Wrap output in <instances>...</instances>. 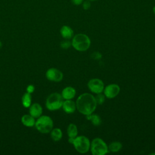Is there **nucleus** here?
I'll return each instance as SVG.
<instances>
[{
  "instance_id": "obj_1",
  "label": "nucleus",
  "mask_w": 155,
  "mask_h": 155,
  "mask_svg": "<svg viewBox=\"0 0 155 155\" xmlns=\"http://www.w3.org/2000/svg\"><path fill=\"white\" fill-rule=\"evenodd\" d=\"M97 105L95 97L88 93L79 96L76 101L77 110L79 113L85 116L93 113L96 110Z\"/></svg>"
},
{
  "instance_id": "obj_2",
  "label": "nucleus",
  "mask_w": 155,
  "mask_h": 155,
  "mask_svg": "<svg viewBox=\"0 0 155 155\" xmlns=\"http://www.w3.org/2000/svg\"><path fill=\"white\" fill-rule=\"evenodd\" d=\"M91 45L90 38L85 34L78 33L75 35L71 41L73 47L79 51H85L87 50Z\"/></svg>"
},
{
  "instance_id": "obj_3",
  "label": "nucleus",
  "mask_w": 155,
  "mask_h": 155,
  "mask_svg": "<svg viewBox=\"0 0 155 155\" xmlns=\"http://www.w3.org/2000/svg\"><path fill=\"white\" fill-rule=\"evenodd\" d=\"M37 130L44 134L50 133L53 128V121L52 119L47 115H41L37 118L35 125Z\"/></svg>"
},
{
  "instance_id": "obj_4",
  "label": "nucleus",
  "mask_w": 155,
  "mask_h": 155,
  "mask_svg": "<svg viewBox=\"0 0 155 155\" xmlns=\"http://www.w3.org/2000/svg\"><path fill=\"white\" fill-rule=\"evenodd\" d=\"M64 102V99L61 94L58 93H53L47 98L45 102L46 108L50 111H55L62 108Z\"/></svg>"
},
{
  "instance_id": "obj_5",
  "label": "nucleus",
  "mask_w": 155,
  "mask_h": 155,
  "mask_svg": "<svg viewBox=\"0 0 155 155\" xmlns=\"http://www.w3.org/2000/svg\"><path fill=\"white\" fill-rule=\"evenodd\" d=\"M90 148L93 155H104L109 152L108 145L99 137L93 139Z\"/></svg>"
},
{
  "instance_id": "obj_6",
  "label": "nucleus",
  "mask_w": 155,
  "mask_h": 155,
  "mask_svg": "<svg viewBox=\"0 0 155 155\" xmlns=\"http://www.w3.org/2000/svg\"><path fill=\"white\" fill-rule=\"evenodd\" d=\"M73 145L78 152L82 154L87 153L90 148V142L88 137L84 136H77L74 139Z\"/></svg>"
},
{
  "instance_id": "obj_7",
  "label": "nucleus",
  "mask_w": 155,
  "mask_h": 155,
  "mask_svg": "<svg viewBox=\"0 0 155 155\" xmlns=\"http://www.w3.org/2000/svg\"><path fill=\"white\" fill-rule=\"evenodd\" d=\"M87 87L93 93L99 94L103 92L104 89V84L101 79L93 78L88 82Z\"/></svg>"
},
{
  "instance_id": "obj_8",
  "label": "nucleus",
  "mask_w": 155,
  "mask_h": 155,
  "mask_svg": "<svg viewBox=\"0 0 155 155\" xmlns=\"http://www.w3.org/2000/svg\"><path fill=\"white\" fill-rule=\"evenodd\" d=\"M63 73L59 70L56 68H50L48 69L45 73L46 78L53 82H60L63 79Z\"/></svg>"
},
{
  "instance_id": "obj_9",
  "label": "nucleus",
  "mask_w": 155,
  "mask_h": 155,
  "mask_svg": "<svg viewBox=\"0 0 155 155\" xmlns=\"http://www.w3.org/2000/svg\"><path fill=\"white\" fill-rule=\"evenodd\" d=\"M104 93L106 97L112 99L116 97L120 92V87L116 84L107 85L104 89Z\"/></svg>"
},
{
  "instance_id": "obj_10",
  "label": "nucleus",
  "mask_w": 155,
  "mask_h": 155,
  "mask_svg": "<svg viewBox=\"0 0 155 155\" xmlns=\"http://www.w3.org/2000/svg\"><path fill=\"white\" fill-rule=\"evenodd\" d=\"M29 114L35 119L40 117L42 114V107L38 103H34L29 107Z\"/></svg>"
},
{
  "instance_id": "obj_11",
  "label": "nucleus",
  "mask_w": 155,
  "mask_h": 155,
  "mask_svg": "<svg viewBox=\"0 0 155 155\" xmlns=\"http://www.w3.org/2000/svg\"><path fill=\"white\" fill-rule=\"evenodd\" d=\"M62 108L66 113L71 114L74 113L76 109V103L71 99L65 100L63 102Z\"/></svg>"
},
{
  "instance_id": "obj_12",
  "label": "nucleus",
  "mask_w": 155,
  "mask_h": 155,
  "mask_svg": "<svg viewBox=\"0 0 155 155\" xmlns=\"http://www.w3.org/2000/svg\"><path fill=\"white\" fill-rule=\"evenodd\" d=\"M61 95L64 99L68 100V99H72L76 95V90L70 86L65 87L62 92Z\"/></svg>"
},
{
  "instance_id": "obj_13",
  "label": "nucleus",
  "mask_w": 155,
  "mask_h": 155,
  "mask_svg": "<svg viewBox=\"0 0 155 155\" xmlns=\"http://www.w3.org/2000/svg\"><path fill=\"white\" fill-rule=\"evenodd\" d=\"M60 33L63 38L68 39L71 38L73 36L74 31L70 26L65 25L61 28Z\"/></svg>"
},
{
  "instance_id": "obj_14",
  "label": "nucleus",
  "mask_w": 155,
  "mask_h": 155,
  "mask_svg": "<svg viewBox=\"0 0 155 155\" xmlns=\"http://www.w3.org/2000/svg\"><path fill=\"white\" fill-rule=\"evenodd\" d=\"M22 124L27 127H33L35 125V118L29 114H24L21 117Z\"/></svg>"
},
{
  "instance_id": "obj_15",
  "label": "nucleus",
  "mask_w": 155,
  "mask_h": 155,
  "mask_svg": "<svg viewBox=\"0 0 155 155\" xmlns=\"http://www.w3.org/2000/svg\"><path fill=\"white\" fill-rule=\"evenodd\" d=\"M86 119L88 120H91L92 124L94 126H99L102 123V120L101 117L96 114H90L86 115Z\"/></svg>"
},
{
  "instance_id": "obj_16",
  "label": "nucleus",
  "mask_w": 155,
  "mask_h": 155,
  "mask_svg": "<svg viewBox=\"0 0 155 155\" xmlns=\"http://www.w3.org/2000/svg\"><path fill=\"white\" fill-rule=\"evenodd\" d=\"M50 136L51 139L55 141L58 142L60 140L62 137V130L59 128H53L50 131Z\"/></svg>"
},
{
  "instance_id": "obj_17",
  "label": "nucleus",
  "mask_w": 155,
  "mask_h": 155,
  "mask_svg": "<svg viewBox=\"0 0 155 155\" xmlns=\"http://www.w3.org/2000/svg\"><path fill=\"white\" fill-rule=\"evenodd\" d=\"M67 134L68 137L75 138L78 136V131L76 125L74 124H70L67 127Z\"/></svg>"
},
{
  "instance_id": "obj_18",
  "label": "nucleus",
  "mask_w": 155,
  "mask_h": 155,
  "mask_svg": "<svg viewBox=\"0 0 155 155\" xmlns=\"http://www.w3.org/2000/svg\"><path fill=\"white\" fill-rule=\"evenodd\" d=\"M22 104L25 108H29L31 105V94L25 92L22 96Z\"/></svg>"
},
{
  "instance_id": "obj_19",
  "label": "nucleus",
  "mask_w": 155,
  "mask_h": 155,
  "mask_svg": "<svg viewBox=\"0 0 155 155\" xmlns=\"http://www.w3.org/2000/svg\"><path fill=\"white\" fill-rule=\"evenodd\" d=\"M122 148V144L118 141H114L111 142L108 146L109 151L113 153H116L119 151Z\"/></svg>"
},
{
  "instance_id": "obj_20",
  "label": "nucleus",
  "mask_w": 155,
  "mask_h": 155,
  "mask_svg": "<svg viewBox=\"0 0 155 155\" xmlns=\"http://www.w3.org/2000/svg\"><path fill=\"white\" fill-rule=\"evenodd\" d=\"M105 95L102 94L101 93L97 94L96 96H95V99H96L97 104H98V105L102 104L105 101Z\"/></svg>"
},
{
  "instance_id": "obj_21",
  "label": "nucleus",
  "mask_w": 155,
  "mask_h": 155,
  "mask_svg": "<svg viewBox=\"0 0 155 155\" xmlns=\"http://www.w3.org/2000/svg\"><path fill=\"white\" fill-rule=\"evenodd\" d=\"M81 5L82 6L83 9L85 10H87L91 7V2L90 1L88 0H84Z\"/></svg>"
},
{
  "instance_id": "obj_22",
  "label": "nucleus",
  "mask_w": 155,
  "mask_h": 155,
  "mask_svg": "<svg viewBox=\"0 0 155 155\" xmlns=\"http://www.w3.org/2000/svg\"><path fill=\"white\" fill-rule=\"evenodd\" d=\"M71 45V42L68 41H64L61 42V47L63 49H67L68 48L70 45Z\"/></svg>"
},
{
  "instance_id": "obj_23",
  "label": "nucleus",
  "mask_w": 155,
  "mask_h": 155,
  "mask_svg": "<svg viewBox=\"0 0 155 155\" xmlns=\"http://www.w3.org/2000/svg\"><path fill=\"white\" fill-rule=\"evenodd\" d=\"M35 91V86L32 84H30L28 85L27 87V88H26V92L27 93H29L30 94L33 93Z\"/></svg>"
},
{
  "instance_id": "obj_24",
  "label": "nucleus",
  "mask_w": 155,
  "mask_h": 155,
  "mask_svg": "<svg viewBox=\"0 0 155 155\" xmlns=\"http://www.w3.org/2000/svg\"><path fill=\"white\" fill-rule=\"evenodd\" d=\"M84 0H71V3L74 5H80L82 4Z\"/></svg>"
},
{
  "instance_id": "obj_25",
  "label": "nucleus",
  "mask_w": 155,
  "mask_h": 155,
  "mask_svg": "<svg viewBox=\"0 0 155 155\" xmlns=\"http://www.w3.org/2000/svg\"><path fill=\"white\" fill-rule=\"evenodd\" d=\"M93 55H94V59H101L102 56L100 53H93Z\"/></svg>"
},
{
  "instance_id": "obj_26",
  "label": "nucleus",
  "mask_w": 155,
  "mask_h": 155,
  "mask_svg": "<svg viewBox=\"0 0 155 155\" xmlns=\"http://www.w3.org/2000/svg\"><path fill=\"white\" fill-rule=\"evenodd\" d=\"M152 10H153V13H154V15H155V5L153 7V9H152Z\"/></svg>"
},
{
  "instance_id": "obj_27",
  "label": "nucleus",
  "mask_w": 155,
  "mask_h": 155,
  "mask_svg": "<svg viewBox=\"0 0 155 155\" xmlns=\"http://www.w3.org/2000/svg\"><path fill=\"white\" fill-rule=\"evenodd\" d=\"M1 47H2V42L0 41V49L1 48Z\"/></svg>"
},
{
  "instance_id": "obj_28",
  "label": "nucleus",
  "mask_w": 155,
  "mask_h": 155,
  "mask_svg": "<svg viewBox=\"0 0 155 155\" xmlns=\"http://www.w3.org/2000/svg\"><path fill=\"white\" fill-rule=\"evenodd\" d=\"M88 1H90V2H92V1H97V0H88Z\"/></svg>"
},
{
  "instance_id": "obj_29",
  "label": "nucleus",
  "mask_w": 155,
  "mask_h": 155,
  "mask_svg": "<svg viewBox=\"0 0 155 155\" xmlns=\"http://www.w3.org/2000/svg\"><path fill=\"white\" fill-rule=\"evenodd\" d=\"M152 154V155H154V154H155V153H151V154Z\"/></svg>"
}]
</instances>
